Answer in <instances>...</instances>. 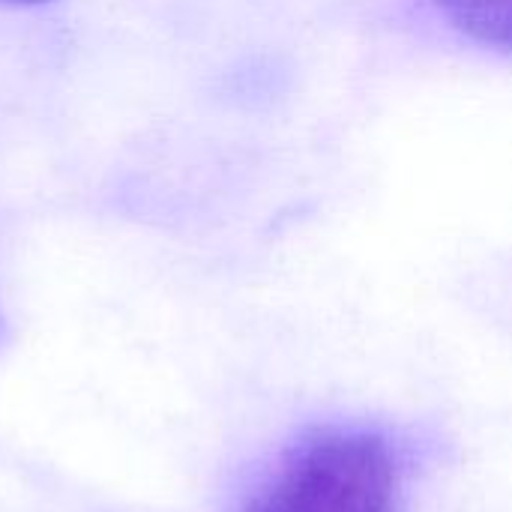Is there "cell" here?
Segmentation results:
<instances>
[{
	"label": "cell",
	"mask_w": 512,
	"mask_h": 512,
	"mask_svg": "<svg viewBox=\"0 0 512 512\" xmlns=\"http://www.w3.org/2000/svg\"><path fill=\"white\" fill-rule=\"evenodd\" d=\"M243 512H399V465L366 429H321L300 441Z\"/></svg>",
	"instance_id": "6da1fadb"
},
{
	"label": "cell",
	"mask_w": 512,
	"mask_h": 512,
	"mask_svg": "<svg viewBox=\"0 0 512 512\" xmlns=\"http://www.w3.org/2000/svg\"><path fill=\"white\" fill-rule=\"evenodd\" d=\"M438 9L468 39L512 51V0H438Z\"/></svg>",
	"instance_id": "7a4b0ae2"
},
{
	"label": "cell",
	"mask_w": 512,
	"mask_h": 512,
	"mask_svg": "<svg viewBox=\"0 0 512 512\" xmlns=\"http://www.w3.org/2000/svg\"><path fill=\"white\" fill-rule=\"evenodd\" d=\"M15 3H45V0H15Z\"/></svg>",
	"instance_id": "3957f363"
}]
</instances>
